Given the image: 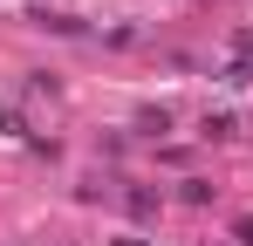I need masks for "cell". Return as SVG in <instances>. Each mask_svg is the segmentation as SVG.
<instances>
[{
  "label": "cell",
  "instance_id": "7a4b0ae2",
  "mask_svg": "<svg viewBox=\"0 0 253 246\" xmlns=\"http://www.w3.org/2000/svg\"><path fill=\"white\" fill-rule=\"evenodd\" d=\"M199 137H219V144H226V137H240V117H226V110L212 117V110H206V130H199Z\"/></svg>",
  "mask_w": 253,
  "mask_h": 246
},
{
  "label": "cell",
  "instance_id": "3957f363",
  "mask_svg": "<svg viewBox=\"0 0 253 246\" xmlns=\"http://www.w3.org/2000/svg\"><path fill=\"white\" fill-rule=\"evenodd\" d=\"M233 240H240V246H253V219H240V233H233Z\"/></svg>",
  "mask_w": 253,
  "mask_h": 246
},
{
  "label": "cell",
  "instance_id": "6da1fadb",
  "mask_svg": "<svg viewBox=\"0 0 253 246\" xmlns=\"http://www.w3.org/2000/svg\"><path fill=\"white\" fill-rule=\"evenodd\" d=\"M137 130H144V137H165V130H171V110H165V103H151V110H137Z\"/></svg>",
  "mask_w": 253,
  "mask_h": 246
}]
</instances>
